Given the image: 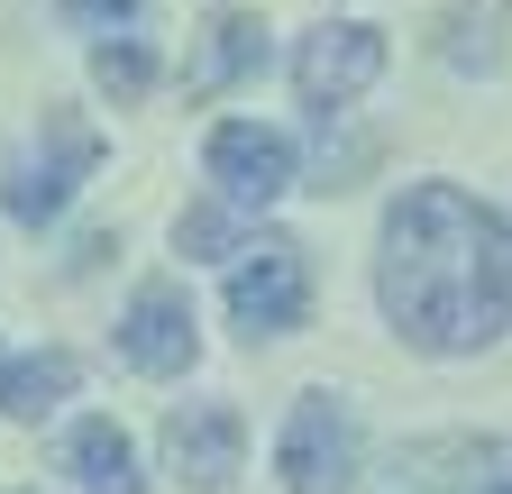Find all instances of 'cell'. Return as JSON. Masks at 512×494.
Listing matches in <instances>:
<instances>
[{"label":"cell","mask_w":512,"mask_h":494,"mask_svg":"<svg viewBox=\"0 0 512 494\" xmlns=\"http://www.w3.org/2000/svg\"><path fill=\"white\" fill-rule=\"evenodd\" d=\"M64 467L83 476V494H147V476H138V449H128V430H119L110 412L74 421V440H64Z\"/></svg>","instance_id":"obj_11"},{"label":"cell","mask_w":512,"mask_h":494,"mask_svg":"<svg viewBox=\"0 0 512 494\" xmlns=\"http://www.w3.org/2000/svg\"><path fill=\"white\" fill-rule=\"evenodd\" d=\"M202 165H211V183L238 211H266V202L293 193V138L266 129V119H220L211 147H202Z\"/></svg>","instance_id":"obj_7"},{"label":"cell","mask_w":512,"mask_h":494,"mask_svg":"<svg viewBox=\"0 0 512 494\" xmlns=\"http://www.w3.org/2000/svg\"><path fill=\"white\" fill-rule=\"evenodd\" d=\"M247 458V421L229 403H174L165 412V467L192 485V494H220Z\"/></svg>","instance_id":"obj_8"},{"label":"cell","mask_w":512,"mask_h":494,"mask_svg":"<svg viewBox=\"0 0 512 494\" xmlns=\"http://www.w3.org/2000/svg\"><path fill=\"white\" fill-rule=\"evenodd\" d=\"M375 74H384V28H366V19H320L293 46V92L320 119H339L357 92H375Z\"/></svg>","instance_id":"obj_4"},{"label":"cell","mask_w":512,"mask_h":494,"mask_svg":"<svg viewBox=\"0 0 512 494\" xmlns=\"http://www.w3.org/2000/svg\"><path fill=\"white\" fill-rule=\"evenodd\" d=\"M302 312H311V257L293 238H256L229 257V321L247 339H284L302 330Z\"/></svg>","instance_id":"obj_3"},{"label":"cell","mask_w":512,"mask_h":494,"mask_svg":"<svg viewBox=\"0 0 512 494\" xmlns=\"http://www.w3.org/2000/svg\"><path fill=\"white\" fill-rule=\"evenodd\" d=\"M485 494H512V485H485Z\"/></svg>","instance_id":"obj_15"},{"label":"cell","mask_w":512,"mask_h":494,"mask_svg":"<svg viewBox=\"0 0 512 494\" xmlns=\"http://www.w3.org/2000/svg\"><path fill=\"white\" fill-rule=\"evenodd\" d=\"M174 247H183V257H238L247 238H238V220H229L220 202H192V211L174 220Z\"/></svg>","instance_id":"obj_13"},{"label":"cell","mask_w":512,"mask_h":494,"mask_svg":"<svg viewBox=\"0 0 512 494\" xmlns=\"http://www.w3.org/2000/svg\"><path fill=\"white\" fill-rule=\"evenodd\" d=\"M92 165H101V138L83 129L74 110H55V119H46V156H19V165H10V183H0V211L28 220V229H46L64 202H74V183H83Z\"/></svg>","instance_id":"obj_5"},{"label":"cell","mask_w":512,"mask_h":494,"mask_svg":"<svg viewBox=\"0 0 512 494\" xmlns=\"http://www.w3.org/2000/svg\"><path fill=\"white\" fill-rule=\"evenodd\" d=\"M256 65H266V19H256V10H220L211 28H202V55H192V74H183V92H229L238 74H256Z\"/></svg>","instance_id":"obj_10"},{"label":"cell","mask_w":512,"mask_h":494,"mask_svg":"<svg viewBox=\"0 0 512 494\" xmlns=\"http://www.w3.org/2000/svg\"><path fill=\"white\" fill-rule=\"evenodd\" d=\"M119 357L138 366V376H192V357H202V321H192V293L174 275L138 284L119 312Z\"/></svg>","instance_id":"obj_6"},{"label":"cell","mask_w":512,"mask_h":494,"mask_svg":"<svg viewBox=\"0 0 512 494\" xmlns=\"http://www.w3.org/2000/svg\"><path fill=\"white\" fill-rule=\"evenodd\" d=\"M74 385H83V357L10 348V339H0V412H10V421H46L55 403H74Z\"/></svg>","instance_id":"obj_9"},{"label":"cell","mask_w":512,"mask_h":494,"mask_svg":"<svg viewBox=\"0 0 512 494\" xmlns=\"http://www.w3.org/2000/svg\"><path fill=\"white\" fill-rule=\"evenodd\" d=\"M275 476H284V494H348L357 485V412H348V394H302L284 412Z\"/></svg>","instance_id":"obj_2"},{"label":"cell","mask_w":512,"mask_h":494,"mask_svg":"<svg viewBox=\"0 0 512 494\" xmlns=\"http://www.w3.org/2000/svg\"><path fill=\"white\" fill-rule=\"evenodd\" d=\"M74 19H101V28H119V19H138V0H64Z\"/></svg>","instance_id":"obj_14"},{"label":"cell","mask_w":512,"mask_h":494,"mask_svg":"<svg viewBox=\"0 0 512 494\" xmlns=\"http://www.w3.org/2000/svg\"><path fill=\"white\" fill-rule=\"evenodd\" d=\"M375 302L421 357L494 348L512 330V211L467 183H403L375 238Z\"/></svg>","instance_id":"obj_1"},{"label":"cell","mask_w":512,"mask_h":494,"mask_svg":"<svg viewBox=\"0 0 512 494\" xmlns=\"http://www.w3.org/2000/svg\"><path fill=\"white\" fill-rule=\"evenodd\" d=\"M92 83H101L110 101H147V92H156V55H147L138 37H92Z\"/></svg>","instance_id":"obj_12"}]
</instances>
